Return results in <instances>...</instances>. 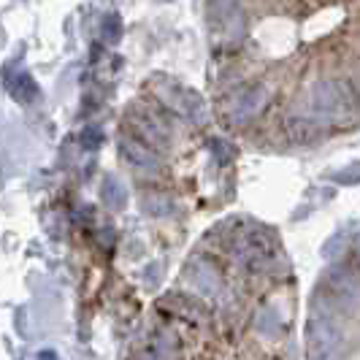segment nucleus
<instances>
[{
  "instance_id": "obj_15",
  "label": "nucleus",
  "mask_w": 360,
  "mask_h": 360,
  "mask_svg": "<svg viewBox=\"0 0 360 360\" xmlns=\"http://www.w3.org/2000/svg\"><path fill=\"white\" fill-rule=\"evenodd\" d=\"M355 247H358V255H360V236H358V241H355Z\"/></svg>"
},
{
  "instance_id": "obj_12",
  "label": "nucleus",
  "mask_w": 360,
  "mask_h": 360,
  "mask_svg": "<svg viewBox=\"0 0 360 360\" xmlns=\"http://www.w3.org/2000/svg\"><path fill=\"white\" fill-rule=\"evenodd\" d=\"M144 209L149 214H168L171 212V200L165 198V195H149L144 200Z\"/></svg>"
},
{
  "instance_id": "obj_11",
  "label": "nucleus",
  "mask_w": 360,
  "mask_h": 360,
  "mask_svg": "<svg viewBox=\"0 0 360 360\" xmlns=\"http://www.w3.org/2000/svg\"><path fill=\"white\" fill-rule=\"evenodd\" d=\"M333 181H339V184H358L360 181V162H349L347 168L336 171V174H333Z\"/></svg>"
},
{
  "instance_id": "obj_1",
  "label": "nucleus",
  "mask_w": 360,
  "mask_h": 360,
  "mask_svg": "<svg viewBox=\"0 0 360 360\" xmlns=\"http://www.w3.org/2000/svg\"><path fill=\"white\" fill-rule=\"evenodd\" d=\"M352 111H355V92L349 90V84L323 79V82L311 84V90L307 92L301 117H307L309 122H314L317 127H323L339 125Z\"/></svg>"
},
{
  "instance_id": "obj_2",
  "label": "nucleus",
  "mask_w": 360,
  "mask_h": 360,
  "mask_svg": "<svg viewBox=\"0 0 360 360\" xmlns=\"http://www.w3.org/2000/svg\"><path fill=\"white\" fill-rule=\"evenodd\" d=\"M206 17L228 41H241L247 33V14L238 0H206Z\"/></svg>"
},
{
  "instance_id": "obj_3",
  "label": "nucleus",
  "mask_w": 360,
  "mask_h": 360,
  "mask_svg": "<svg viewBox=\"0 0 360 360\" xmlns=\"http://www.w3.org/2000/svg\"><path fill=\"white\" fill-rule=\"evenodd\" d=\"M309 360H339V328L320 311L309 320Z\"/></svg>"
},
{
  "instance_id": "obj_7",
  "label": "nucleus",
  "mask_w": 360,
  "mask_h": 360,
  "mask_svg": "<svg viewBox=\"0 0 360 360\" xmlns=\"http://www.w3.org/2000/svg\"><path fill=\"white\" fill-rule=\"evenodd\" d=\"M6 84H8V92L11 98L19 101V103H33L38 98V87L33 82V76L27 71H19V73H8L6 76Z\"/></svg>"
},
{
  "instance_id": "obj_13",
  "label": "nucleus",
  "mask_w": 360,
  "mask_h": 360,
  "mask_svg": "<svg viewBox=\"0 0 360 360\" xmlns=\"http://www.w3.org/2000/svg\"><path fill=\"white\" fill-rule=\"evenodd\" d=\"M82 144L87 146V149L101 146V130H98V127H87V130L82 133Z\"/></svg>"
},
{
  "instance_id": "obj_14",
  "label": "nucleus",
  "mask_w": 360,
  "mask_h": 360,
  "mask_svg": "<svg viewBox=\"0 0 360 360\" xmlns=\"http://www.w3.org/2000/svg\"><path fill=\"white\" fill-rule=\"evenodd\" d=\"M36 360H60V358H57L54 349H41V352L36 355Z\"/></svg>"
},
{
  "instance_id": "obj_8",
  "label": "nucleus",
  "mask_w": 360,
  "mask_h": 360,
  "mask_svg": "<svg viewBox=\"0 0 360 360\" xmlns=\"http://www.w3.org/2000/svg\"><path fill=\"white\" fill-rule=\"evenodd\" d=\"M190 279H193V285L203 292V295H217V290H219V276H217V271L212 266H206V263H190Z\"/></svg>"
},
{
  "instance_id": "obj_10",
  "label": "nucleus",
  "mask_w": 360,
  "mask_h": 360,
  "mask_svg": "<svg viewBox=\"0 0 360 360\" xmlns=\"http://www.w3.org/2000/svg\"><path fill=\"white\" fill-rule=\"evenodd\" d=\"M101 36H103V41H106V44H117V41H120V36H122V22H120V17H117V14H108V17H103Z\"/></svg>"
},
{
  "instance_id": "obj_5",
  "label": "nucleus",
  "mask_w": 360,
  "mask_h": 360,
  "mask_svg": "<svg viewBox=\"0 0 360 360\" xmlns=\"http://www.w3.org/2000/svg\"><path fill=\"white\" fill-rule=\"evenodd\" d=\"M266 103H269V90L263 84H255L250 90L238 92V98L233 101V108H231V120L236 125H244V122L255 120L266 108Z\"/></svg>"
},
{
  "instance_id": "obj_17",
  "label": "nucleus",
  "mask_w": 360,
  "mask_h": 360,
  "mask_svg": "<svg viewBox=\"0 0 360 360\" xmlns=\"http://www.w3.org/2000/svg\"><path fill=\"white\" fill-rule=\"evenodd\" d=\"M358 90H360V87H358Z\"/></svg>"
},
{
  "instance_id": "obj_4",
  "label": "nucleus",
  "mask_w": 360,
  "mask_h": 360,
  "mask_svg": "<svg viewBox=\"0 0 360 360\" xmlns=\"http://www.w3.org/2000/svg\"><path fill=\"white\" fill-rule=\"evenodd\" d=\"M328 288L333 292V298L339 301V307L352 311L360 307V276L352 274L347 266H336L328 274Z\"/></svg>"
},
{
  "instance_id": "obj_6",
  "label": "nucleus",
  "mask_w": 360,
  "mask_h": 360,
  "mask_svg": "<svg viewBox=\"0 0 360 360\" xmlns=\"http://www.w3.org/2000/svg\"><path fill=\"white\" fill-rule=\"evenodd\" d=\"M120 149H122V155L127 158V162L136 165V168H141V171H158L160 168V160L152 152V146L139 141V139H122Z\"/></svg>"
},
{
  "instance_id": "obj_16",
  "label": "nucleus",
  "mask_w": 360,
  "mask_h": 360,
  "mask_svg": "<svg viewBox=\"0 0 360 360\" xmlns=\"http://www.w3.org/2000/svg\"><path fill=\"white\" fill-rule=\"evenodd\" d=\"M160 3H171V0H160Z\"/></svg>"
},
{
  "instance_id": "obj_9",
  "label": "nucleus",
  "mask_w": 360,
  "mask_h": 360,
  "mask_svg": "<svg viewBox=\"0 0 360 360\" xmlns=\"http://www.w3.org/2000/svg\"><path fill=\"white\" fill-rule=\"evenodd\" d=\"M101 195H103V203H106L108 209H114V212H120L122 206L127 203V190L125 184L117 179V176H108L103 181V190H101Z\"/></svg>"
}]
</instances>
